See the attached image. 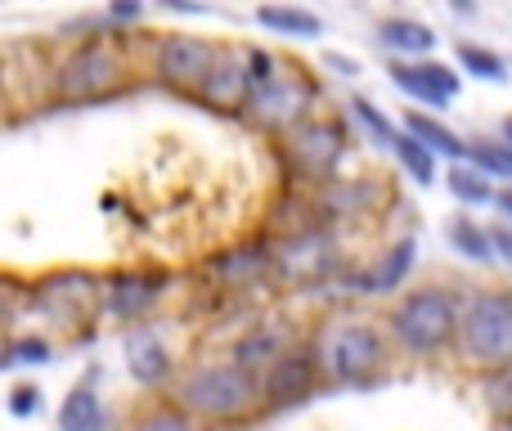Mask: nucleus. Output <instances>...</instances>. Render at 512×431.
I'll return each mask as SVG.
<instances>
[{"mask_svg":"<svg viewBox=\"0 0 512 431\" xmlns=\"http://www.w3.org/2000/svg\"><path fill=\"white\" fill-rule=\"evenodd\" d=\"M468 351L481 364H512V301L508 297H477L463 319Z\"/></svg>","mask_w":512,"mask_h":431,"instance_id":"f03ea898","label":"nucleus"},{"mask_svg":"<svg viewBox=\"0 0 512 431\" xmlns=\"http://www.w3.org/2000/svg\"><path fill=\"white\" fill-rule=\"evenodd\" d=\"M409 265H414V243L405 238V243H396L387 256H382L378 270H373L364 283H369V292H391V288H396V283L409 274Z\"/></svg>","mask_w":512,"mask_h":431,"instance_id":"a211bd4d","label":"nucleus"},{"mask_svg":"<svg viewBox=\"0 0 512 431\" xmlns=\"http://www.w3.org/2000/svg\"><path fill=\"white\" fill-rule=\"evenodd\" d=\"M396 333L409 351H436V346L450 342L454 333V306L445 292H414V297L400 301L396 310Z\"/></svg>","mask_w":512,"mask_h":431,"instance_id":"f257e3e1","label":"nucleus"},{"mask_svg":"<svg viewBox=\"0 0 512 431\" xmlns=\"http://www.w3.org/2000/svg\"><path fill=\"white\" fill-rule=\"evenodd\" d=\"M140 14V5H113V18H135Z\"/></svg>","mask_w":512,"mask_h":431,"instance_id":"2f4dec72","label":"nucleus"},{"mask_svg":"<svg viewBox=\"0 0 512 431\" xmlns=\"http://www.w3.org/2000/svg\"><path fill=\"white\" fill-rule=\"evenodd\" d=\"M468 158H477L486 171L512 176V149H490V144H468Z\"/></svg>","mask_w":512,"mask_h":431,"instance_id":"a878e982","label":"nucleus"},{"mask_svg":"<svg viewBox=\"0 0 512 431\" xmlns=\"http://www.w3.org/2000/svg\"><path fill=\"white\" fill-rule=\"evenodd\" d=\"M328 238L324 234H301V238H292V243H283V252H279V270L288 274V279H297V283H310V279H319V274L328 270V261H333V252H328Z\"/></svg>","mask_w":512,"mask_h":431,"instance_id":"9b49d317","label":"nucleus"},{"mask_svg":"<svg viewBox=\"0 0 512 431\" xmlns=\"http://www.w3.org/2000/svg\"><path fill=\"white\" fill-rule=\"evenodd\" d=\"M59 427L63 431H104V409H99V396L86 387H77L59 409Z\"/></svg>","mask_w":512,"mask_h":431,"instance_id":"2eb2a0df","label":"nucleus"},{"mask_svg":"<svg viewBox=\"0 0 512 431\" xmlns=\"http://www.w3.org/2000/svg\"><path fill=\"white\" fill-rule=\"evenodd\" d=\"M185 405L198 409L207 418H234L252 405V378L243 369H198L194 378L185 382Z\"/></svg>","mask_w":512,"mask_h":431,"instance_id":"7ed1b4c3","label":"nucleus"},{"mask_svg":"<svg viewBox=\"0 0 512 431\" xmlns=\"http://www.w3.org/2000/svg\"><path fill=\"white\" fill-rule=\"evenodd\" d=\"M153 297H158V288H153L149 279H135V274H122V279H113V288H108V306H113L117 315H135V310H144Z\"/></svg>","mask_w":512,"mask_h":431,"instance_id":"6ab92c4d","label":"nucleus"},{"mask_svg":"<svg viewBox=\"0 0 512 431\" xmlns=\"http://www.w3.org/2000/svg\"><path fill=\"white\" fill-rule=\"evenodd\" d=\"M292 158L306 171L324 176V171L342 158V135H337V126H301V131L292 135Z\"/></svg>","mask_w":512,"mask_h":431,"instance_id":"f8f14e48","label":"nucleus"},{"mask_svg":"<svg viewBox=\"0 0 512 431\" xmlns=\"http://www.w3.org/2000/svg\"><path fill=\"white\" fill-rule=\"evenodd\" d=\"M495 203H499V212L512 216V189H504V194H495Z\"/></svg>","mask_w":512,"mask_h":431,"instance_id":"7c9ffc66","label":"nucleus"},{"mask_svg":"<svg viewBox=\"0 0 512 431\" xmlns=\"http://www.w3.org/2000/svg\"><path fill=\"white\" fill-rule=\"evenodd\" d=\"M387 149L396 153L400 162H405V171L418 180V185H432V180H436V158H432V149H423V144H418L409 131H396V140H391Z\"/></svg>","mask_w":512,"mask_h":431,"instance_id":"f3484780","label":"nucleus"},{"mask_svg":"<svg viewBox=\"0 0 512 431\" xmlns=\"http://www.w3.org/2000/svg\"><path fill=\"white\" fill-rule=\"evenodd\" d=\"M126 360H131V373L144 382V387H153V382H162L171 373L167 351H162V342L149 333V328H135V333L126 337Z\"/></svg>","mask_w":512,"mask_h":431,"instance_id":"ddd939ff","label":"nucleus"},{"mask_svg":"<svg viewBox=\"0 0 512 431\" xmlns=\"http://www.w3.org/2000/svg\"><path fill=\"white\" fill-rule=\"evenodd\" d=\"M310 382H315V360H310V355H279V364H274V373H270V396L297 400L310 391Z\"/></svg>","mask_w":512,"mask_h":431,"instance_id":"4468645a","label":"nucleus"},{"mask_svg":"<svg viewBox=\"0 0 512 431\" xmlns=\"http://www.w3.org/2000/svg\"><path fill=\"white\" fill-rule=\"evenodd\" d=\"M450 243L459 247L463 256H472V261H490V252H495L490 234H481L472 220H454V225H450Z\"/></svg>","mask_w":512,"mask_h":431,"instance_id":"4be33fe9","label":"nucleus"},{"mask_svg":"<svg viewBox=\"0 0 512 431\" xmlns=\"http://www.w3.org/2000/svg\"><path fill=\"white\" fill-rule=\"evenodd\" d=\"M135 431H194L189 427V418L185 414H171V409H162V414H153V418H144Z\"/></svg>","mask_w":512,"mask_h":431,"instance_id":"cd10ccee","label":"nucleus"},{"mask_svg":"<svg viewBox=\"0 0 512 431\" xmlns=\"http://www.w3.org/2000/svg\"><path fill=\"white\" fill-rule=\"evenodd\" d=\"M216 63H221L216 45L194 41V36H167L158 50V72L167 81H176V86H203Z\"/></svg>","mask_w":512,"mask_h":431,"instance_id":"423d86ee","label":"nucleus"},{"mask_svg":"<svg viewBox=\"0 0 512 431\" xmlns=\"http://www.w3.org/2000/svg\"><path fill=\"white\" fill-rule=\"evenodd\" d=\"M95 301H99V283L90 279V274H54V279L41 283V306L50 310L54 319H63V324L90 319Z\"/></svg>","mask_w":512,"mask_h":431,"instance_id":"6e6552de","label":"nucleus"},{"mask_svg":"<svg viewBox=\"0 0 512 431\" xmlns=\"http://www.w3.org/2000/svg\"><path fill=\"white\" fill-rule=\"evenodd\" d=\"M50 360V346L45 342H36V337H23V342H14L5 351V364L9 369H18V364H45Z\"/></svg>","mask_w":512,"mask_h":431,"instance_id":"393cba45","label":"nucleus"},{"mask_svg":"<svg viewBox=\"0 0 512 431\" xmlns=\"http://www.w3.org/2000/svg\"><path fill=\"white\" fill-rule=\"evenodd\" d=\"M504 135H508V149H512V117H508V122H504Z\"/></svg>","mask_w":512,"mask_h":431,"instance_id":"473e14b6","label":"nucleus"},{"mask_svg":"<svg viewBox=\"0 0 512 431\" xmlns=\"http://www.w3.org/2000/svg\"><path fill=\"white\" fill-rule=\"evenodd\" d=\"M252 117L265 126H288L310 108V81L306 77H274L252 95Z\"/></svg>","mask_w":512,"mask_h":431,"instance_id":"0eeeda50","label":"nucleus"},{"mask_svg":"<svg viewBox=\"0 0 512 431\" xmlns=\"http://www.w3.org/2000/svg\"><path fill=\"white\" fill-rule=\"evenodd\" d=\"M391 81L432 108H445L454 95H459V77H454L445 63H400V68L391 72Z\"/></svg>","mask_w":512,"mask_h":431,"instance_id":"9d476101","label":"nucleus"},{"mask_svg":"<svg viewBox=\"0 0 512 431\" xmlns=\"http://www.w3.org/2000/svg\"><path fill=\"white\" fill-rule=\"evenodd\" d=\"M459 59H463V68L477 72V77H486V81H504L508 77L504 59L490 54V50H481V45H459Z\"/></svg>","mask_w":512,"mask_h":431,"instance_id":"5701e85b","label":"nucleus"},{"mask_svg":"<svg viewBox=\"0 0 512 431\" xmlns=\"http://www.w3.org/2000/svg\"><path fill=\"white\" fill-rule=\"evenodd\" d=\"M490 243H495V252H499V256H504V261L512 265V229H504V225H499L495 234H490Z\"/></svg>","mask_w":512,"mask_h":431,"instance_id":"c756f323","label":"nucleus"},{"mask_svg":"<svg viewBox=\"0 0 512 431\" xmlns=\"http://www.w3.org/2000/svg\"><path fill=\"white\" fill-rule=\"evenodd\" d=\"M9 409H14V418H32L36 409H41V396H36L32 387H14V396H9Z\"/></svg>","mask_w":512,"mask_h":431,"instance_id":"c85d7f7f","label":"nucleus"},{"mask_svg":"<svg viewBox=\"0 0 512 431\" xmlns=\"http://www.w3.org/2000/svg\"><path fill=\"white\" fill-rule=\"evenodd\" d=\"M382 41L396 45V50H409V54H423L436 45L432 27L414 23V18H391V23H382Z\"/></svg>","mask_w":512,"mask_h":431,"instance_id":"412c9836","label":"nucleus"},{"mask_svg":"<svg viewBox=\"0 0 512 431\" xmlns=\"http://www.w3.org/2000/svg\"><path fill=\"white\" fill-rule=\"evenodd\" d=\"M378 360H382V342H378V333L364 324L333 328V333L324 337V369L342 382L364 378L369 369H378Z\"/></svg>","mask_w":512,"mask_h":431,"instance_id":"39448f33","label":"nucleus"},{"mask_svg":"<svg viewBox=\"0 0 512 431\" xmlns=\"http://www.w3.org/2000/svg\"><path fill=\"white\" fill-rule=\"evenodd\" d=\"M117 77H122L117 54L108 50V45H86V50H77L59 68L54 86H59L63 99H95V95H104V90H113Z\"/></svg>","mask_w":512,"mask_h":431,"instance_id":"20e7f679","label":"nucleus"},{"mask_svg":"<svg viewBox=\"0 0 512 431\" xmlns=\"http://www.w3.org/2000/svg\"><path fill=\"white\" fill-rule=\"evenodd\" d=\"M450 189L463 198V203H486L490 198V185L481 171H468V167H454L450 171Z\"/></svg>","mask_w":512,"mask_h":431,"instance_id":"b1692460","label":"nucleus"},{"mask_svg":"<svg viewBox=\"0 0 512 431\" xmlns=\"http://www.w3.org/2000/svg\"><path fill=\"white\" fill-rule=\"evenodd\" d=\"M486 391H490V405H495L504 418H512V364L508 369H499V378L490 382Z\"/></svg>","mask_w":512,"mask_h":431,"instance_id":"bb28decb","label":"nucleus"},{"mask_svg":"<svg viewBox=\"0 0 512 431\" xmlns=\"http://www.w3.org/2000/svg\"><path fill=\"white\" fill-rule=\"evenodd\" d=\"M256 18H261L265 27H274V32H288V36H319V18L310 14V9L261 5V9H256Z\"/></svg>","mask_w":512,"mask_h":431,"instance_id":"aec40b11","label":"nucleus"},{"mask_svg":"<svg viewBox=\"0 0 512 431\" xmlns=\"http://www.w3.org/2000/svg\"><path fill=\"white\" fill-rule=\"evenodd\" d=\"M405 126H409V135H414L423 149H432V153H445V158H463V153H468V144H463L459 135L445 131L441 122H432V117H423V113H409Z\"/></svg>","mask_w":512,"mask_h":431,"instance_id":"dca6fc26","label":"nucleus"},{"mask_svg":"<svg viewBox=\"0 0 512 431\" xmlns=\"http://www.w3.org/2000/svg\"><path fill=\"white\" fill-rule=\"evenodd\" d=\"M252 77H256L252 54H221V63L212 68V77L203 81V99H212L216 108L252 104V90H256Z\"/></svg>","mask_w":512,"mask_h":431,"instance_id":"1a4fd4ad","label":"nucleus"}]
</instances>
